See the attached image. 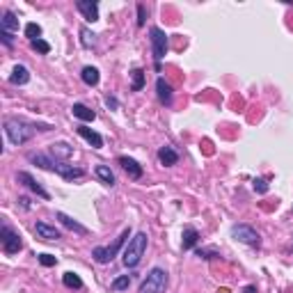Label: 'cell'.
I'll list each match as a JSON object with an SVG mask.
<instances>
[{
	"mask_svg": "<svg viewBox=\"0 0 293 293\" xmlns=\"http://www.w3.org/2000/svg\"><path fill=\"white\" fill-rule=\"evenodd\" d=\"M5 133H7L9 142L12 144H25L32 135H35V124H27L25 119H18V117H9L5 119Z\"/></svg>",
	"mask_w": 293,
	"mask_h": 293,
	"instance_id": "cell-1",
	"label": "cell"
},
{
	"mask_svg": "<svg viewBox=\"0 0 293 293\" xmlns=\"http://www.w3.org/2000/svg\"><path fill=\"white\" fill-rule=\"evenodd\" d=\"M146 238H149V236H146L144 231H137L135 236L128 241L126 250H124V254H122V261H124L126 268H135V266L142 261L144 250H146Z\"/></svg>",
	"mask_w": 293,
	"mask_h": 293,
	"instance_id": "cell-2",
	"label": "cell"
},
{
	"mask_svg": "<svg viewBox=\"0 0 293 293\" xmlns=\"http://www.w3.org/2000/svg\"><path fill=\"white\" fill-rule=\"evenodd\" d=\"M167 288V273L163 268H151L146 279L140 284V293H165Z\"/></svg>",
	"mask_w": 293,
	"mask_h": 293,
	"instance_id": "cell-3",
	"label": "cell"
},
{
	"mask_svg": "<svg viewBox=\"0 0 293 293\" xmlns=\"http://www.w3.org/2000/svg\"><path fill=\"white\" fill-rule=\"evenodd\" d=\"M131 236V229H124L122 231V236L117 238V241L112 243V245H108V247H94V250H92V256H94L96 261H99V263H110V261L114 259V256H117V252H119V247L124 245V243H126V238Z\"/></svg>",
	"mask_w": 293,
	"mask_h": 293,
	"instance_id": "cell-4",
	"label": "cell"
},
{
	"mask_svg": "<svg viewBox=\"0 0 293 293\" xmlns=\"http://www.w3.org/2000/svg\"><path fill=\"white\" fill-rule=\"evenodd\" d=\"M151 48H154V60H156V71H160V60L167 53V35L160 27H151Z\"/></svg>",
	"mask_w": 293,
	"mask_h": 293,
	"instance_id": "cell-5",
	"label": "cell"
},
{
	"mask_svg": "<svg viewBox=\"0 0 293 293\" xmlns=\"http://www.w3.org/2000/svg\"><path fill=\"white\" fill-rule=\"evenodd\" d=\"M0 241H3V252H5V254H16V252L23 247L21 233L14 231V229L7 227V224H3V229H0Z\"/></svg>",
	"mask_w": 293,
	"mask_h": 293,
	"instance_id": "cell-6",
	"label": "cell"
},
{
	"mask_svg": "<svg viewBox=\"0 0 293 293\" xmlns=\"http://www.w3.org/2000/svg\"><path fill=\"white\" fill-rule=\"evenodd\" d=\"M231 236L236 238V241L245 243V245H252V247L261 245V236L252 227H247V224H236V227L231 229Z\"/></svg>",
	"mask_w": 293,
	"mask_h": 293,
	"instance_id": "cell-7",
	"label": "cell"
},
{
	"mask_svg": "<svg viewBox=\"0 0 293 293\" xmlns=\"http://www.w3.org/2000/svg\"><path fill=\"white\" fill-rule=\"evenodd\" d=\"M16 179H18V181L23 183V186H27V188H30L32 192H37V195H39L41 199H50L48 190H46V188L41 186V183L37 181V179L32 177V174H27V172H18V174H16Z\"/></svg>",
	"mask_w": 293,
	"mask_h": 293,
	"instance_id": "cell-8",
	"label": "cell"
},
{
	"mask_svg": "<svg viewBox=\"0 0 293 293\" xmlns=\"http://www.w3.org/2000/svg\"><path fill=\"white\" fill-rule=\"evenodd\" d=\"M76 7L80 9V14L85 16V21H90V23L99 21V5L96 3H92V0H78Z\"/></svg>",
	"mask_w": 293,
	"mask_h": 293,
	"instance_id": "cell-9",
	"label": "cell"
},
{
	"mask_svg": "<svg viewBox=\"0 0 293 293\" xmlns=\"http://www.w3.org/2000/svg\"><path fill=\"white\" fill-rule=\"evenodd\" d=\"M119 165H122L124 169H126V174L131 179H142V165H137V160L128 158V156H119Z\"/></svg>",
	"mask_w": 293,
	"mask_h": 293,
	"instance_id": "cell-10",
	"label": "cell"
},
{
	"mask_svg": "<svg viewBox=\"0 0 293 293\" xmlns=\"http://www.w3.org/2000/svg\"><path fill=\"white\" fill-rule=\"evenodd\" d=\"M55 218L60 220V222L64 224V227L67 229H71V231H76V233H80V236H85V233H90L87 231V227H82L80 222H78V220H73L71 215H67V213H62V211H60V213H55Z\"/></svg>",
	"mask_w": 293,
	"mask_h": 293,
	"instance_id": "cell-11",
	"label": "cell"
},
{
	"mask_svg": "<svg viewBox=\"0 0 293 293\" xmlns=\"http://www.w3.org/2000/svg\"><path fill=\"white\" fill-rule=\"evenodd\" d=\"M76 131H78V135H80L82 140L90 142L94 149H101V146H103V137H101L96 131H92V128H87V126H78Z\"/></svg>",
	"mask_w": 293,
	"mask_h": 293,
	"instance_id": "cell-12",
	"label": "cell"
},
{
	"mask_svg": "<svg viewBox=\"0 0 293 293\" xmlns=\"http://www.w3.org/2000/svg\"><path fill=\"white\" fill-rule=\"evenodd\" d=\"M55 172H57L62 179H69V181H71V179H80L82 174H85L80 167H73V165L60 163V160H57V165H55Z\"/></svg>",
	"mask_w": 293,
	"mask_h": 293,
	"instance_id": "cell-13",
	"label": "cell"
},
{
	"mask_svg": "<svg viewBox=\"0 0 293 293\" xmlns=\"http://www.w3.org/2000/svg\"><path fill=\"white\" fill-rule=\"evenodd\" d=\"M156 92H158V99L163 101L165 105L172 103V85H169L165 78H158V80H156Z\"/></svg>",
	"mask_w": 293,
	"mask_h": 293,
	"instance_id": "cell-14",
	"label": "cell"
},
{
	"mask_svg": "<svg viewBox=\"0 0 293 293\" xmlns=\"http://www.w3.org/2000/svg\"><path fill=\"white\" fill-rule=\"evenodd\" d=\"M35 231L39 233V238H44V241H57V238H60L57 229L50 227V224H46V222H37L35 224Z\"/></svg>",
	"mask_w": 293,
	"mask_h": 293,
	"instance_id": "cell-15",
	"label": "cell"
},
{
	"mask_svg": "<svg viewBox=\"0 0 293 293\" xmlns=\"http://www.w3.org/2000/svg\"><path fill=\"white\" fill-rule=\"evenodd\" d=\"M30 80V71H27L23 64H16V67L12 69V76H9V82L12 85H25V82Z\"/></svg>",
	"mask_w": 293,
	"mask_h": 293,
	"instance_id": "cell-16",
	"label": "cell"
},
{
	"mask_svg": "<svg viewBox=\"0 0 293 293\" xmlns=\"http://www.w3.org/2000/svg\"><path fill=\"white\" fill-rule=\"evenodd\" d=\"M158 160L165 165V167H172V165L179 163V154L172 149V146H160L158 151Z\"/></svg>",
	"mask_w": 293,
	"mask_h": 293,
	"instance_id": "cell-17",
	"label": "cell"
},
{
	"mask_svg": "<svg viewBox=\"0 0 293 293\" xmlns=\"http://www.w3.org/2000/svg\"><path fill=\"white\" fill-rule=\"evenodd\" d=\"M197 241H199V231H197L195 227H186V229H183V238H181V247H183V250H192V247L197 245Z\"/></svg>",
	"mask_w": 293,
	"mask_h": 293,
	"instance_id": "cell-18",
	"label": "cell"
},
{
	"mask_svg": "<svg viewBox=\"0 0 293 293\" xmlns=\"http://www.w3.org/2000/svg\"><path fill=\"white\" fill-rule=\"evenodd\" d=\"M0 30L5 32H18V18L14 12H5L0 18Z\"/></svg>",
	"mask_w": 293,
	"mask_h": 293,
	"instance_id": "cell-19",
	"label": "cell"
},
{
	"mask_svg": "<svg viewBox=\"0 0 293 293\" xmlns=\"http://www.w3.org/2000/svg\"><path fill=\"white\" fill-rule=\"evenodd\" d=\"M71 112H73V117H78L80 122H94V117H96L94 110H90L87 105H82V103H73Z\"/></svg>",
	"mask_w": 293,
	"mask_h": 293,
	"instance_id": "cell-20",
	"label": "cell"
},
{
	"mask_svg": "<svg viewBox=\"0 0 293 293\" xmlns=\"http://www.w3.org/2000/svg\"><path fill=\"white\" fill-rule=\"evenodd\" d=\"M94 174H96V179H99L101 183H105V186H114V174H112V169H110L108 165H96Z\"/></svg>",
	"mask_w": 293,
	"mask_h": 293,
	"instance_id": "cell-21",
	"label": "cell"
},
{
	"mask_svg": "<svg viewBox=\"0 0 293 293\" xmlns=\"http://www.w3.org/2000/svg\"><path fill=\"white\" fill-rule=\"evenodd\" d=\"M50 154L55 156V160H57V158L67 160V158H71L73 149L67 144V142H57V144H50Z\"/></svg>",
	"mask_w": 293,
	"mask_h": 293,
	"instance_id": "cell-22",
	"label": "cell"
},
{
	"mask_svg": "<svg viewBox=\"0 0 293 293\" xmlns=\"http://www.w3.org/2000/svg\"><path fill=\"white\" fill-rule=\"evenodd\" d=\"M80 78H82V82H85V85H90V87L99 85V80H101L99 69H94V67H85V69H82V71H80Z\"/></svg>",
	"mask_w": 293,
	"mask_h": 293,
	"instance_id": "cell-23",
	"label": "cell"
},
{
	"mask_svg": "<svg viewBox=\"0 0 293 293\" xmlns=\"http://www.w3.org/2000/svg\"><path fill=\"white\" fill-rule=\"evenodd\" d=\"M62 282H64V286H67V288H82V279L78 277L76 273H64Z\"/></svg>",
	"mask_w": 293,
	"mask_h": 293,
	"instance_id": "cell-24",
	"label": "cell"
},
{
	"mask_svg": "<svg viewBox=\"0 0 293 293\" xmlns=\"http://www.w3.org/2000/svg\"><path fill=\"white\" fill-rule=\"evenodd\" d=\"M110 286H112L114 293H122V291H126V288L131 286V277H128V275H122V277L112 279V284H110Z\"/></svg>",
	"mask_w": 293,
	"mask_h": 293,
	"instance_id": "cell-25",
	"label": "cell"
},
{
	"mask_svg": "<svg viewBox=\"0 0 293 293\" xmlns=\"http://www.w3.org/2000/svg\"><path fill=\"white\" fill-rule=\"evenodd\" d=\"M133 85H131V90L133 92H140L142 87H144V71L142 69H133Z\"/></svg>",
	"mask_w": 293,
	"mask_h": 293,
	"instance_id": "cell-26",
	"label": "cell"
},
{
	"mask_svg": "<svg viewBox=\"0 0 293 293\" xmlns=\"http://www.w3.org/2000/svg\"><path fill=\"white\" fill-rule=\"evenodd\" d=\"M25 37H27L30 41L41 39V27L37 25V23H27V25H25Z\"/></svg>",
	"mask_w": 293,
	"mask_h": 293,
	"instance_id": "cell-27",
	"label": "cell"
},
{
	"mask_svg": "<svg viewBox=\"0 0 293 293\" xmlns=\"http://www.w3.org/2000/svg\"><path fill=\"white\" fill-rule=\"evenodd\" d=\"M94 32H90V30H87V27H80V44L82 46H85V48H90V46H94Z\"/></svg>",
	"mask_w": 293,
	"mask_h": 293,
	"instance_id": "cell-28",
	"label": "cell"
},
{
	"mask_svg": "<svg viewBox=\"0 0 293 293\" xmlns=\"http://www.w3.org/2000/svg\"><path fill=\"white\" fill-rule=\"evenodd\" d=\"M30 46H32V50H37V53H41V55L50 53V44H48V41H44V39H35V41H30Z\"/></svg>",
	"mask_w": 293,
	"mask_h": 293,
	"instance_id": "cell-29",
	"label": "cell"
},
{
	"mask_svg": "<svg viewBox=\"0 0 293 293\" xmlns=\"http://www.w3.org/2000/svg\"><path fill=\"white\" fill-rule=\"evenodd\" d=\"M254 190L266 195V192H268V181H266V179H254Z\"/></svg>",
	"mask_w": 293,
	"mask_h": 293,
	"instance_id": "cell-30",
	"label": "cell"
},
{
	"mask_svg": "<svg viewBox=\"0 0 293 293\" xmlns=\"http://www.w3.org/2000/svg\"><path fill=\"white\" fill-rule=\"evenodd\" d=\"M39 263L41 266H55V263H57V259H55L53 254H39Z\"/></svg>",
	"mask_w": 293,
	"mask_h": 293,
	"instance_id": "cell-31",
	"label": "cell"
},
{
	"mask_svg": "<svg viewBox=\"0 0 293 293\" xmlns=\"http://www.w3.org/2000/svg\"><path fill=\"white\" fill-rule=\"evenodd\" d=\"M144 18H146V9L144 5H137V25H144Z\"/></svg>",
	"mask_w": 293,
	"mask_h": 293,
	"instance_id": "cell-32",
	"label": "cell"
},
{
	"mask_svg": "<svg viewBox=\"0 0 293 293\" xmlns=\"http://www.w3.org/2000/svg\"><path fill=\"white\" fill-rule=\"evenodd\" d=\"M197 256H201V259H213V256H218L213 250H197Z\"/></svg>",
	"mask_w": 293,
	"mask_h": 293,
	"instance_id": "cell-33",
	"label": "cell"
},
{
	"mask_svg": "<svg viewBox=\"0 0 293 293\" xmlns=\"http://www.w3.org/2000/svg\"><path fill=\"white\" fill-rule=\"evenodd\" d=\"M0 37H3L5 46H14V39H12V32H5V30H0Z\"/></svg>",
	"mask_w": 293,
	"mask_h": 293,
	"instance_id": "cell-34",
	"label": "cell"
},
{
	"mask_svg": "<svg viewBox=\"0 0 293 293\" xmlns=\"http://www.w3.org/2000/svg\"><path fill=\"white\" fill-rule=\"evenodd\" d=\"M105 103H108V108H112V110L119 105V103H117V99H112V96H108V99H105Z\"/></svg>",
	"mask_w": 293,
	"mask_h": 293,
	"instance_id": "cell-35",
	"label": "cell"
},
{
	"mask_svg": "<svg viewBox=\"0 0 293 293\" xmlns=\"http://www.w3.org/2000/svg\"><path fill=\"white\" fill-rule=\"evenodd\" d=\"M18 201H21V206H23V209H30V199H27V197H21V199H18Z\"/></svg>",
	"mask_w": 293,
	"mask_h": 293,
	"instance_id": "cell-36",
	"label": "cell"
},
{
	"mask_svg": "<svg viewBox=\"0 0 293 293\" xmlns=\"http://www.w3.org/2000/svg\"><path fill=\"white\" fill-rule=\"evenodd\" d=\"M243 293H256V286H245V288H243Z\"/></svg>",
	"mask_w": 293,
	"mask_h": 293,
	"instance_id": "cell-37",
	"label": "cell"
}]
</instances>
